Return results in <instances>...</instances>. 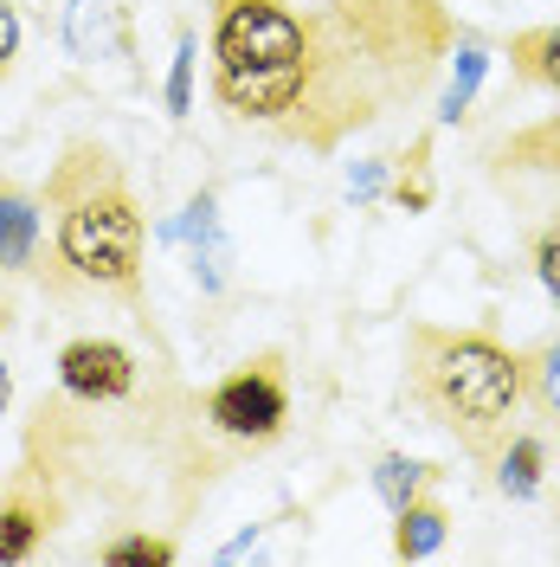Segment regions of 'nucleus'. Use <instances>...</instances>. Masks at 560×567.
Listing matches in <instances>:
<instances>
[{"label":"nucleus","mask_w":560,"mask_h":567,"mask_svg":"<svg viewBox=\"0 0 560 567\" xmlns=\"http://www.w3.org/2000/svg\"><path fill=\"white\" fill-rule=\"evenodd\" d=\"M39 246V207L13 181H0V271H27Z\"/></svg>","instance_id":"obj_6"},{"label":"nucleus","mask_w":560,"mask_h":567,"mask_svg":"<svg viewBox=\"0 0 560 567\" xmlns=\"http://www.w3.org/2000/svg\"><path fill=\"white\" fill-rule=\"evenodd\" d=\"M496 484L509 496H535V484H541V439H509L502 458H496Z\"/></svg>","instance_id":"obj_8"},{"label":"nucleus","mask_w":560,"mask_h":567,"mask_svg":"<svg viewBox=\"0 0 560 567\" xmlns=\"http://www.w3.org/2000/svg\"><path fill=\"white\" fill-rule=\"evenodd\" d=\"M522 393L548 413V420H560V336L541 342V349L522 361Z\"/></svg>","instance_id":"obj_7"},{"label":"nucleus","mask_w":560,"mask_h":567,"mask_svg":"<svg viewBox=\"0 0 560 567\" xmlns=\"http://www.w3.org/2000/svg\"><path fill=\"white\" fill-rule=\"evenodd\" d=\"M52 200H59V246H52L59 271L91 290H136L142 213L104 148H71V162L52 181Z\"/></svg>","instance_id":"obj_2"},{"label":"nucleus","mask_w":560,"mask_h":567,"mask_svg":"<svg viewBox=\"0 0 560 567\" xmlns=\"http://www.w3.org/2000/svg\"><path fill=\"white\" fill-rule=\"evenodd\" d=\"M477 78H484V52H477V45H464V52H457V78H452V91H445V116H452V123H457V110L470 104Z\"/></svg>","instance_id":"obj_12"},{"label":"nucleus","mask_w":560,"mask_h":567,"mask_svg":"<svg viewBox=\"0 0 560 567\" xmlns=\"http://www.w3.org/2000/svg\"><path fill=\"white\" fill-rule=\"evenodd\" d=\"M445 542V516L438 509H400V535H393V548L406 555V561H419Z\"/></svg>","instance_id":"obj_9"},{"label":"nucleus","mask_w":560,"mask_h":567,"mask_svg":"<svg viewBox=\"0 0 560 567\" xmlns=\"http://www.w3.org/2000/svg\"><path fill=\"white\" fill-rule=\"evenodd\" d=\"M59 381L77 400H123V393L136 388V361H129V349H116V342H71L59 354Z\"/></svg>","instance_id":"obj_5"},{"label":"nucleus","mask_w":560,"mask_h":567,"mask_svg":"<svg viewBox=\"0 0 560 567\" xmlns=\"http://www.w3.org/2000/svg\"><path fill=\"white\" fill-rule=\"evenodd\" d=\"M187 78H194V45H180V59H175V78H168V104H175V116L187 110Z\"/></svg>","instance_id":"obj_16"},{"label":"nucleus","mask_w":560,"mask_h":567,"mask_svg":"<svg viewBox=\"0 0 560 567\" xmlns=\"http://www.w3.org/2000/svg\"><path fill=\"white\" fill-rule=\"evenodd\" d=\"M419 484H425V471L413 458H386L381 471H374V491L386 496V509H393V516H400V509H413Z\"/></svg>","instance_id":"obj_10"},{"label":"nucleus","mask_w":560,"mask_h":567,"mask_svg":"<svg viewBox=\"0 0 560 567\" xmlns=\"http://www.w3.org/2000/svg\"><path fill=\"white\" fill-rule=\"evenodd\" d=\"M0 406H7V368H0Z\"/></svg>","instance_id":"obj_18"},{"label":"nucleus","mask_w":560,"mask_h":567,"mask_svg":"<svg viewBox=\"0 0 560 567\" xmlns=\"http://www.w3.org/2000/svg\"><path fill=\"white\" fill-rule=\"evenodd\" d=\"M283 388H278V374H265V368H251V374H232L226 388L207 400V413L219 432H232V439H271L283 425Z\"/></svg>","instance_id":"obj_4"},{"label":"nucleus","mask_w":560,"mask_h":567,"mask_svg":"<svg viewBox=\"0 0 560 567\" xmlns=\"http://www.w3.org/2000/svg\"><path fill=\"white\" fill-rule=\"evenodd\" d=\"M522 59H528V71H535L541 84H554V91H560V27H548V33L528 39Z\"/></svg>","instance_id":"obj_13"},{"label":"nucleus","mask_w":560,"mask_h":567,"mask_svg":"<svg viewBox=\"0 0 560 567\" xmlns=\"http://www.w3.org/2000/svg\"><path fill=\"white\" fill-rule=\"evenodd\" d=\"M33 542H39V516L27 503H13V509L0 516V561H27Z\"/></svg>","instance_id":"obj_11"},{"label":"nucleus","mask_w":560,"mask_h":567,"mask_svg":"<svg viewBox=\"0 0 560 567\" xmlns=\"http://www.w3.org/2000/svg\"><path fill=\"white\" fill-rule=\"evenodd\" d=\"M310 84V33L283 0H226L212 33V91L232 116H283Z\"/></svg>","instance_id":"obj_3"},{"label":"nucleus","mask_w":560,"mask_h":567,"mask_svg":"<svg viewBox=\"0 0 560 567\" xmlns=\"http://www.w3.org/2000/svg\"><path fill=\"white\" fill-rule=\"evenodd\" d=\"M13 45H20V20H13V0H0V78L13 65Z\"/></svg>","instance_id":"obj_17"},{"label":"nucleus","mask_w":560,"mask_h":567,"mask_svg":"<svg viewBox=\"0 0 560 567\" xmlns=\"http://www.w3.org/2000/svg\"><path fill=\"white\" fill-rule=\"evenodd\" d=\"M535 271H541V284H548V297L560 303V219L535 233Z\"/></svg>","instance_id":"obj_14"},{"label":"nucleus","mask_w":560,"mask_h":567,"mask_svg":"<svg viewBox=\"0 0 560 567\" xmlns=\"http://www.w3.org/2000/svg\"><path fill=\"white\" fill-rule=\"evenodd\" d=\"M413 400L457 432L470 452H496L509 439V413L522 406V361L490 336H413Z\"/></svg>","instance_id":"obj_1"},{"label":"nucleus","mask_w":560,"mask_h":567,"mask_svg":"<svg viewBox=\"0 0 560 567\" xmlns=\"http://www.w3.org/2000/svg\"><path fill=\"white\" fill-rule=\"evenodd\" d=\"M104 561H116V567H168L175 548H168V542H116Z\"/></svg>","instance_id":"obj_15"}]
</instances>
